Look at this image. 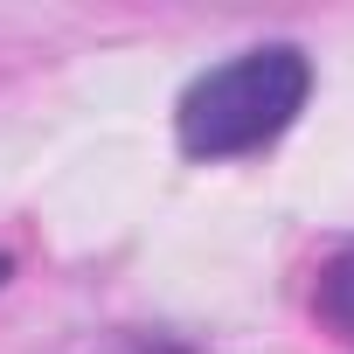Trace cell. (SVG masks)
I'll return each instance as SVG.
<instances>
[{
	"mask_svg": "<svg viewBox=\"0 0 354 354\" xmlns=\"http://www.w3.org/2000/svg\"><path fill=\"white\" fill-rule=\"evenodd\" d=\"M313 91V70L292 42H264V49H243L236 63L209 70L188 84L181 111H174V132H181V153L188 160H243L257 146H271L299 104Z\"/></svg>",
	"mask_w": 354,
	"mask_h": 354,
	"instance_id": "6da1fadb",
	"label": "cell"
},
{
	"mask_svg": "<svg viewBox=\"0 0 354 354\" xmlns=\"http://www.w3.org/2000/svg\"><path fill=\"white\" fill-rule=\"evenodd\" d=\"M313 306H319V319H326L340 340H354V250H340V257L319 271V292H313Z\"/></svg>",
	"mask_w": 354,
	"mask_h": 354,
	"instance_id": "7a4b0ae2",
	"label": "cell"
},
{
	"mask_svg": "<svg viewBox=\"0 0 354 354\" xmlns=\"http://www.w3.org/2000/svg\"><path fill=\"white\" fill-rule=\"evenodd\" d=\"M104 354H188V347H174V340H146V333H132V340H111Z\"/></svg>",
	"mask_w": 354,
	"mask_h": 354,
	"instance_id": "3957f363",
	"label": "cell"
},
{
	"mask_svg": "<svg viewBox=\"0 0 354 354\" xmlns=\"http://www.w3.org/2000/svg\"><path fill=\"white\" fill-rule=\"evenodd\" d=\"M0 278H8V257H0Z\"/></svg>",
	"mask_w": 354,
	"mask_h": 354,
	"instance_id": "277c9868",
	"label": "cell"
}]
</instances>
